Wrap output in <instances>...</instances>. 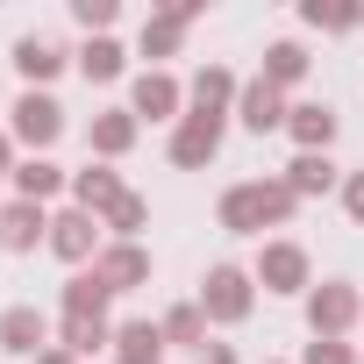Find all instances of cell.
<instances>
[{"label": "cell", "mask_w": 364, "mask_h": 364, "mask_svg": "<svg viewBox=\"0 0 364 364\" xmlns=\"http://www.w3.org/2000/svg\"><path fill=\"white\" fill-rule=\"evenodd\" d=\"M293 200H300V193L286 186V178H250V186H229V193H222V229H229V236H257V229L286 222Z\"/></svg>", "instance_id": "1"}, {"label": "cell", "mask_w": 364, "mask_h": 364, "mask_svg": "<svg viewBox=\"0 0 364 364\" xmlns=\"http://www.w3.org/2000/svg\"><path fill=\"white\" fill-rule=\"evenodd\" d=\"M222 122L229 114H208V107H193V114H178V129H171V164H186V171H200L215 150H222Z\"/></svg>", "instance_id": "2"}, {"label": "cell", "mask_w": 364, "mask_h": 364, "mask_svg": "<svg viewBox=\"0 0 364 364\" xmlns=\"http://www.w3.org/2000/svg\"><path fill=\"white\" fill-rule=\"evenodd\" d=\"M58 136H65V107H58L50 93H22V100H15V143L50 150Z\"/></svg>", "instance_id": "3"}, {"label": "cell", "mask_w": 364, "mask_h": 364, "mask_svg": "<svg viewBox=\"0 0 364 364\" xmlns=\"http://www.w3.org/2000/svg\"><path fill=\"white\" fill-rule=\"evenodd\" d=\"M50 250H58L65 264H86V257H100V215H86V208H65V215H50Z\"/></svg>", "instance_id": "4"}, {"label": "cell", "mask_w": 364, "mask_h": 364, "mask_svg": "<svg viewBox=\"0 0 364 364\" xmlns=\"http://www.w3.org/2000/svg\"><path fill=\"white\" fill-rule=\"evenodd\" d=\"M200 307H208V321H243V314H250V272L215 264L208 286H200Z\"/></svg>", "instance_id": "5"}, {"label": "cell", "mask_w": 364, "mask_h": 364, "mask_svg": "<svg viewBox=\"0 0 364 364\" xmlns=\"http://www.w3.org/2000/svg\"><path fill=\"white\" fill-rule=\"evenodd\" d=\"M350 321H357V293H350L343 279H321V286L307 293V328L343 343V328H350Z\"/></svg>", "instance_id": "6"}, {"label": "cell", "mask_w": 364, "mask_h": 364, "mask_svg": "<svg viewBox=\"0 0 364 364\" xmlns=\"http://www.w3.org/2000/svg\"><path fill=\"white\" fill-rule=\"evenodd\" d=\"M257 286L264 293H300L307 286V250L300 243H264L257 250Z\"/></svg>", "instance_id": "7"}, {"label": "cell", "mask_w": 364, "mask_h": 364, "mask_svg": "<svg viewBox=\"0 0 364 364\" xmlns=\"http://www.w3.org/2000/svg\"><path fill=\"white\" fill-rule=\"evenodd\" d=\"M93 272H100L107 293H129V286L150 279V250H143V243H107V250L93 257Z\"/></svg>", "instance_id": "8"}, {"label": "cell", "mask_w": 364, "mask_h": 364, "mask_svg": "<svg viewBox=\"0 0 364 364\" xmlns=\"http://www.w3.org/2000/svg\"><path fill=\"white\" fill-rule=\"evenodd\" d=\"M178 100H186V93H178L171 72H143L136 93H129V114H136V122H143V114H150V122H178Z\"/></svg>", "instance_id": "9"}, {"label": "cell", "mask_w": 364, "mask_h": 364, "mask_svg": "<svg viewBox=\"0 0 364 364\" xmlns=\"http://www.w3.org/2000/svg\"><path fill=\"white\" fill-rule=\"evenodd\" d=\"M286 114H293V107H286V93L257 72V79L243 86V129H250V136H272V129H286Z\"/></svg>", "instance_id": "10"}, {"label": "cell", "mask_w": 364, "mask_h": 364, "mask_svg": "<svg viewBox=\"0 0 364 364\" xmlns=\"http://www.w3.org/2000/svg\"><path fill=\"white\" fill-rule=\"evenodd\" d=\"M193 15H200V0H178V8H164V15H150V22H143V58H171L178 43H186V29H193Z\"/></svg>", "instance_id": "11"}, {"label": "cell", "mask_w": 364, "mask_h": 364, "mask_svg": "<svg viewBox=\"0 0 364 364\" xmlns=\"http://www.w3.org/2000/svg\"><path fill=\"white\" fill-rule=\"evenodd\" d=\"M72 200H79L86 215H100V222H107L129 193H122V178H114L107 164H86V171H72Z\"/></svg>", "instance_id": "12"}, {"label": "cell", "mask_w": 364, "mask_h": 364, "mask_svg": "<svg viewBox=\"0 0 364 364\" xmlns=\"http://www.w3.org/2000/svg\"><path fill=\"white\" fill-rule=\"evenodd\" d=\"M0 243H8V250H36V243H50V215H43L36 200H8V208H0Z\"/></svg>", "instance_id": "13"}, {"label": "cell", "mask_w": 364, "mask_h": 364, "mask_svg": "<svg viewBox=\"0 0 364 364\" xmlns=\"http://www.w3.org/2000/svg\"><path fill=\"white\" fill-rule=\"evenodd\" d=\"M15 72H22V79H29V93H36L43 79H58V72H65V50H58L50 36H22V43H15Z\"/></svg>", "instance_id": "14"}, {"label": "cell", "mask_w": 364, "mask_h": 364, "mask_svg": "<svg viewBox=\"0 0 364 364\" xmlns=\"http://www.w3.org/2000/svg\"><path fill=\"white\" fill-rule=\"evenodd\" d=\"M286 129H293L300 150H328V143H336V107H328V100H307V107L286 114Z\"/></svg>", "instance_id": "15"}, {"label": "cell", "mask_w": 364, "mask_h": 364, "mask_svg": "<svg viewBox=\"0 0 364 364\" xmlns=\"http://www.w3.org/2000/svg\"><path fill=\"white\" fill-rule=\"evenodd\" d=\"M0 350L43 357V314H36V307H8V314H0Z\"/></svg>", "instance_id": "16"}, {"label": "cell", "mask_w": 364, "mask_h": 364, "mask_svg": "<svg viewBox=\"0 0 364 364\" xmlns=\"http://www.w3.org/2000/svg\"><path fill=\"white\" fill-rule=\"evenodd\" d=\"M86 143H93L100 157H122V150L136 143V114H129V107H107V114H93V129H86Z\"/></svg>", "instance_id": "17"}, {"label": "cell", "mask_w": 364, "mask_h": 364, "mask_svg": "<svg viewBox=\"0 0 364 364\" xmlns=\"http://www.w3.org/2000/svg\"><path fill=\"white\" fill-rule=\"evenodd\" d=\"M58 186H65V171H58L50 157H22V164H15V200H36V208H43Z\"/></svg>", "instance_id": "18"}, {"label": "cell", "mask_w": 364, "mask_h": 364, "mask_svg": "<svg viewBox=\"0 0 364 364\" xmlns=\"http://www.w3.org/2000/svg\"><path fill=\"white\" fill-rule=\"evenodd\" d=\"M229 100H236V72H229V65H200V72H193V107L229 114Z\"/></svg>", "instance_id": "19"}, {"label": "cell", "mask_w": 364, "mask_h": 364, "mask_svg": "<svg viewBox=\"0 0 364 364\" xmlns=\"http://www.w3.org/2000/svg\"><path fill=\"white\" fill-rule=\"evenodd\" d=\"M114 350H122V364H157L164 328H150V321H122V328H114Z\"/></svg>", "instance_id": "20"}, {"label": "cell", "mask_w": 364, "mask_h": 364, "mask_svg": "<svg viewBox=\"0 0 364 364\" xmlns=\"http://www.w3.org/2000/svg\"><path fill=\"white\" fill-rule=\"evenodd\" d=\"M286 186H293V193H328V186H336L328 150H300V157H293V171H286Z\"/></svg>", "instance_id": "21"}, {"label": "cell", "mask_w": 364, "mask_h": 364, "mask_svg": "<svg viewBox=\"0 0 364 364\" xmlns=\"http://www.w3.org/2000/svg\"><path fill=\"white\" fill-rule=\"evenodd\" d=\"M100 307H107V286H100V272H79V279L65 286V314H72V321H100Z\"/></svg>", "instance_id": "22"}, {"label": "cell", "mask_w": 364, "mask_h": 364, "mask_svg": "<svg viewBox=\"0 0 364 364\" xmlns=\"http://www.w3.org/2000/svg\"><path fill=\"white\" fill-rule=\"evenodd\" d=\"M200 336H208V307H200V300H186V307H171V314H164V343H186V350H208Z\"/></svg>", "instance_id": "23"}, {"label": "cell", "mask_w": 364, "mask_h": 364, "mask_svg": "<svg viewBox=\"0 0 364 364\" xmlns=\"http://www.w3.org/2000/svg\"><path fill=\"white\" fill-rule=\"evenodd\" d=\"M79 72H86L93 86H107V79H122V43H114V36H93V43L79 50Z\"/></svg>", "instance_id": "24"}, {"label": "cell", "mask_w": 364, "mask_h": 364, "mask_svg": "<svg viewBox=\"0 0 364 364\" xmlns=\"http://www.w3.org/2000/svg\"><path fill=\"white\" fill-rule=\"evenodd\" d=\"M264 79H272L279 93L300 86V79H307V50H300V43H272V50H264Z\"/></svg>", "instance_id": "25"}, {"label": "cell", "mask_w": 364, "mask_h": 364, "mask_svg": "<svg viewBox=\"0 0 364 364\" xmlns=\"http://www.w3.org/2000/svg\"><path fill=\"white\" fill-rule=\"evenodd\" d=\"M100 343H114L107 321H72V314H65V350H72V357H93Z\"/></svg>", "instance_id": "26"}, {"label": "cell", "mask_w": 364, "mask_h": 364, "mask_svg": "<svg viewBox=\"0 0 364 364\" xmlns=\"http://www.w3.org/2000/svg\"><path fill=\"white\" fill-rule=\"evenodd\" d=\"M143 222H150V208H143V200H136V193H129V200H122V208H114V215H107V229H114V236H122V243H129V236H136V229H143Z\"/></svg>", "instance_id": "27"}, {"label": "cell", "mask_w": 364, "mask_h": 364, "mask_svg": "<svg viewBox=\"0 0 364 364\" xmlns=\"http://www.w3.org/2000/svg\"><path fill=\"white\" fill-rule=\"evenodd\" d=\"M307 22L314 29H357V8H321V0H307Z\"/></svg>", "instance_id": "28"}, {"label": "cell", "mask_w": 364, "mask_h": 364, "mask_svg": "<svg viewBox=\"0 0 364 364\" xmlns=\"http://www.w3.org/2000/svg\"><path fill=\"white\" fill-rule=\"evenodd\" d=\"M300 364H357V357H350V350H343V343H336V336H314V343H307V357H300Z\"/></svg>", "instance_id": "29"}, {"label": "cell", "mask_w": 364, "mask_h": 364, "mask_svg": "<svg viewBox=\"0 0 364 364\" xmlns=\"http://www.w3.org/2000/svg\"><path fill=\"white\" fill-rule=\"evenodd\" d=\"M72 15H79V22H86V29L100 36V29L114 22V0H72Z\"/></svg>", "instance_id": "30"}, {"label": "cell", "mask_w": 364, "mask_h": 364, "mask_svg": "<svg viewBox=\"0 0 364 364\" xmlns=\"http://www.w3.org/2000/svg\"><path fill=\"white\" fill-rule=\"evenodd\" d=\"M343 208H350V222H364V171L343 178Z\"/></svg>", "instance_id": "31"}, {"label": "cell", "mask_w": 364, "mask_h": 364, "mask_svg": "<svg viewBox=\"0 0 364 364\" xmlns=\"http://www.w3.org/2000/svg\"><path fill=\"white\" fill-rule=\"evenodd\" d=\"M193 364H236V350H229V343H208V350H200Z\"/></svg>", "instance_id": "32"}, {"label": "cell", "mask_w": 364, "mask_h": 364, "mask_svg": "<svg viewBox=\"0 0 364 364\" xmlns=\"http://www.w3.org/2000/svg\"><path fill=\"white\" fill-rule=\"evenodd\" d=\"M0 178H15V136H0Z\"/></svg>", "instance_id": "33"}, {"label": "cell", "mask_w": 364, "mask_h": 364, "mask_svg": "<svg viewBox=\"0 0 364 364\" xmlns=\"http://www.w3.org/2000/svg\"><path fill=\"white\" fill-rule=\"evenodd\" d=\"M36 364H79V357H72V350H43Z\"/></svg>", "instance_id": "34"}]
</instances>
